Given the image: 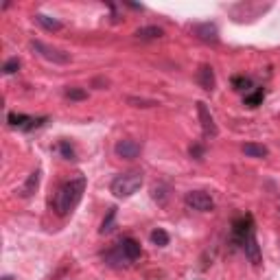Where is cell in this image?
<instances>
[{"label":"cell","mask_w":280,"mask_h":280,"mask_svg":"<svg viewBox=\"0 0 280 280\" xmlns=\"http://www.w3.org/2000/svg\"><path fill=\"white\" fill-rule=\"evenodd\" d=\"M114 219H116V208H109L107 217L103 219V223H101V234L112 232V230H114Z\"/></svg>","instance_id":"obj_15"},{"label":"cell","mask_w":280,"mask_h":280,"mask_svg":"<svg viewBox=\"0 0 280 280\" xmlns=\"http://www.w3.org/2000/svg\"><path fill=\"white\" fill-rule=\"evenodd\" d=\"M59 153H62L66 160H77V153H75L73 145H70L68 140H62V142H59Z\"/></svg>","instance_id":"obj_18"},{"label":"cell","mask_w":280,"mask_h":280,"mask_svg":"<svg viewBox=\"0 0 280 280\" xmlns=\"http://www.w3.org/2000/svg\"><path fill=\"white\" fill-rule=\"evenodd\" d=\"M184 199H186V206L199 212H210L215 208V199L206 190H190V193H186Z\"/></svg>","instance_id":"obj_4"},{"label":"cell","mask_w":280,"mask_h":280,"mask_svg":"<svg viewBox=\"0 0 280 280\" xmlns=\"http://www.w3.org/2000/svg\"><path fill=\"white\" fill-rule=\"evenodd\" d=\"M197 84L204 88L206 92H212L215 90V73H212V68L208 64H204L199 70H197Z\"/></svg>","instance_id":"obj_9"},{"label":"cell","mask_w":280,"mask_h":280,"mask_svg":"<svg viewBox=\"0 0 280 280\" xmlns=\"http://www.w3.org/2000/svg\"><path fill=\"white\" fill-rule=\"evenodd\" d=\"M190 156H193L195 160H201V156H204V147L193 145V147H190Z\"/></svg>","instance_id":"obj_22"},{"label":"cell","mask_w":280,"mask_h":280,"mask_svg":"<svg viewBox=\"0 0 280 280\" xmlns=\"http://www.w3.org/2000/svg\"><path fill=\"white\" fill-rule=\"evenodd\" d=\"M127 103L131 107H156L158 101H153V98H138V96H129Z\"/></svg>","instance_id":"obj_16"},{"label":"cell","mask_w":280,"mask_h":280,"mask_svg":"<svg viewBox=\"0 0 280 280\" xmlns=\"http://www.w3.org/2000/svg\"><path fill=\"white\" fill-rule=\"evenodd\" d=\"M114 151H116V156L123 158V160H136V158L140 156V151H142V145H140L138 140L125 138V140H118L116 142Z\"/></svg>","instance_id":"obj_6"},{"label":"cell","mask_w":280,"mask_h":280,"mask_svg":"<svg viewBox=\"0 0 280 280\" xmlns=\"http://www.w3.org/2000/svg\"><path fill=\"white\" fill-rule=\"evenodd\" d=\"M151 197L160 206H164V204H167V199H169V188H167V186H162V184L153 186V188H151Z\"/></svg>","instance_id":"obj_14"},{"label":"cell","mask_w":280,"mask_h":280,"mask_svg":"<svg viewBox=\"0 0 280 280\" xmlns=\"http://www.w3.org/2000/svg\"><path fill=\"white\" fill-rule=\"evenodd\" d=\"M116 248L120 250V254L125 256V261H127V263L136 261L140 256V243H138V241H134V239H123Z\"/></svg>","instance_id":"obj_8"},{"label":"cell","mask_w":280,"mask_h":280,"mask_svg":"<svg viewBox=\"0 0 280 280\" xmlns=\"http://www.w3.org/2000/svg\"><path fill=\"white\" fill-rule=\"evenodd\" d=\"M197 116H199L201 131H204L206 138H215V136L219 134V129H217V123H215V118H212L210 109L206 107V103H201V101L197 103Z\"/></svg>","instance_id":"obj_5"},{"label":"cell","mask_w":280,"mask_h":280,"mask_svg":"<svg viewBox=\"0 0 280 280\" xmlns=\"http://www.w3.org/2000/svg\"><path fill=\"white\" fill-rule=\"evenodd\" d=\"M243 153L248 158H265L267 156V147L256 145V142H245V145H243Z\"/></svg>","instance_id":"obj_13"},{"label":"cell","mask_w":280,"mask_h":280,"mask_svg":"<svg viewBox=\"0 0 280 280\" xmlns=\"http://www.w3.org/2000/svg\"><path fill=\"white\" fill-rule=\"evenodd\" d=\"M261 101H263V90H256L254 94L245 96V105H250V107H256Z\"/></svg>","instance_id":"obj_21"},{"label":"cell","mask_w":280,"mask_h":280,"mask_svg":"<svg viewBox=\"0 0 280 280\" xmlns=\"http://www.w3.org/2000/svg\"><path fill=\"white\" fill-rule=\"evenodd\" d=\"M190 31H193V35L201 42H208V44L219 42V29L212 24V22H199V24H193Z\"/></svg>","instance_id":"obj_7"},{"label":"cell","mask_w":280,"mask_h":280,"mask_svg":"<svg viewBox=\"0 0 280 280\" xmlns=\"http://www.w3.org/2000/svg\"><path fill=\"white\" fill-rule=\"evenodd\" d=\"M18 68H20V59H18V57H11V59H7V62H4L2 73H4V75H13Z\"/></svg>","instance_id":"obj_20"},{"label":"cell","mask_w":280,"mask_h":280,"mask_svg":"<svg viewBox=\"0 0 280 280\" xmlns=\"http://www.w3.org/2000/svg\"><path fill=\"white\" fill-rule=\"evenodd\" d=\"M31 48L40 55L42 59H46V62H53V64H59V66L70 64V53H64V51H59V48H55V46H48V44H44L40 40H33Z\"/></svg>","instance_id":"obj_3"},{"label":"cell","mask_w":280,"mask_h":280,"mask_svg":"<svg viewBox=\"0 0 280 280\" xmlns=\"http://www.w3.org/2000/svg\"><path fill=\"white\" fill-rule=\"evenodd\" d=\"M164 31L160 26H142V29L136 31V37L138 40H158V37H162Z\"/></svg>","instance_id":"obj_11"},{"label":"cell","mask_w":280,"mask_h":280,"mask_svg":"<svg viewBox=\"0 0 280 280\" xmlns=\"http://www.w3.org/2000/svg\"><path fill=\"white\" fill-rule=\"evenodd\" d=\"M142 186V171H127V173H120L112 180L109 184V190L114 193V197L118 199H127V197L136 195Z\"/></svg>","instance_id":"obj_2"},{"label":"cell","mask_w":280,"mask_h":280,"mask_svg":"<svg viewBox=\"0 0 280 280\" xmlns=\"http://www.w3.org/2000/svg\"><path fill=\"white\" fill-rule=\"evenodd\" d=\"M37 186H40V171H35V173H31V175H29L26 184L22 186L20 195H22V197H31V195L37 190Z\"/></svg>","instance_id":"obj_12"},{"label":"cell","mask_w":280,"mask_h":280,"mask_svg":"<svg viewBox=\"0 0 280 280\" xmlns=\"http://www.w3.org/2000/svg\"><path fill=\"white\" fill-rule=\"evenodd\" d=\"M66 96L70 101H84V98H88V92L81 90V88H66Z\"/></svg>","instance_id":"obj_19"},{"label":"cell","mask_w":280,"mask_h":280,"mask_svg":"<svg viewBox=\"0 0 280 280\" xmlns=\"http://www.w3.org/2000/svg\"><path fill=\"white\" fill-rule=\"evenodd\" d=\"M86 193V178H75L70 180V182H66L62 188L57 190V195H55V210H57V215H68L70 210H75L77 204L81 201V197Z\"/></svg>","instance_id":"obj_1"},{"label":"cell","mask_w":280,"mask_h":280,"mask_svg":"<svg viewBox=\"0 0 280 280\" xmlns=\"http://www.w3.org/2000/svg\"><path fill=\"white\" fill-rule=\"evenodd\" d=\"M33 20L37 22V24L42 26V29H46V31H62L64 29V24L59 22L57 18H51V15H44V13H35L33 15Z\"/></svg>","instance_id":"obj_10"},{"label":"cell","mask_w":280,"mask_h":280,"mask_svg":"<svg viewBox=\"0 0 280 280\" xmlns=\"http://www.w3.org/2000/svg\"><path fill=\"white\" fill-rule=\"evenodd\" d=\"M151 241H153L156 245H160V248H164V245H169V234L164 232L162 228H156V230L151 232Z\"/></svg>","instance_id":"obj_17"}]
</instances>
